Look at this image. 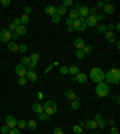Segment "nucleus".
I'll list each match as a JSON object with an SVG mask.
<instances>
[{"label":"nucleus","mask_w":120,"mask_h":134,"mask_svg":"<svg viewBox=\"0 0 120 134\" xmlns=\"http://www.w3.org/2000/svg\"><path fill=\"white\" fill-rule=\"evenodd\" d=\"M104 82L108 86H118L120 84V68H110L104 72Z\"/></svg>","instance_id":"1"},{"label":"nucleus","mask_w":120,"mask_h":134,"mask_svg":"<svg viewBox=\"0 0 120 134\" xmlns=\"http://www.w3.org/2000/svg\"><path fill=\"white\" fill-rule=\"evenodd\" d=\"M42 110H44V114L48 118H52L58 112V104H56V102H52V100H44V102H42Z\"/></svg>","instance_id":"2"},{"label":"nucleus","mask_w":120,"mask_h":134,"mask_svg":"<svg viewBox=\"0 0 120 134\" xmlns=\"http://www.w3.org/2000/svg\"><path fill=\"white\" fill-rule=\"evenodd\" d=\"M88 80H92L94 84L104 82V70H100V68H92L90 72H88Z\"/></svg>","instance_id":"3"},{"label":"nucleus","mask_w":120,"mask_h":134,"mask_svg":"<svg viewBox=\"0 0 120 134\" xmlns=\"http://www.w3.org/2000/svg\"><path fill=\"white\" fill-rule=\"evenodd\" d=\"M94 92H96L98 98H106V96H110V86L106 82H98L96 88H94Z\"/></svg>","instance_id":"4"},{"label":"nucleus","mask_w":120,"mask_h":134,"mask_svg":"<svg viewBox=\"0 0 120 134\" xmlns=\"http://www.w3.org/2000/svg\"><path fill=\"white\" fill-rule=\"evenodd\" d=\"M14 40V34L8 30V28H4L2 32H0V42H4V44H8V42H12Z\"/></svg>","instance_id":"5"},{"label":"nucleus","mask_w":120,"mask_h":134,"mask_svg":"<svg viewBox=\"0 0 120 134\" xmlns=\"http://www.w3.org/2000/svg\"><path fill=\"white\" fill-rule=\"evenodd\" d=\"M72 26H74V32H84L86 30V24H84V20H74V22H72Z\"/></svg>","instance_id":"6"},{"label":"nucleus","mask_w":120,"mask_h":134,"mask_svg":"<svg viewBox=\"0 0 120 134\" xmlns=\"http://www.w3.org/2000/svg\"><path fill=\"white\" fill-rule=\"evenodd\" d=\"M86 80H88V74H86V72H82V70H80V72L74 76V82H76V84H84Z\"/></svg>","instance_id":"7"},{"label":"nucleus","mask_w":120,"mask_h":134,"mask_svg":"<svg viewBox=\"0 0 120 134\" xmlns=\"http://www.w3.org/2000/svg\"><path fill=\"white\" fill-rule=\"evenodd\" d=\"M84 24H86V28H90V26L96 28V26H98V20H96V16H92V14H90V16L84 20Z\"/></svg>","instance_id":"8"},{"label":"nucleus","mask_w":120,"mask_h":134,"mask_svg":"<svg viewBox=\"0 0 120 134\" xmlns=\"http://www.w3.org/2000/svg\"><path fill=\"white\" fill-rule=\"evenodd\" d=\"M26 32H28V30H26V26H18L12 34H14V38H20V36H26Z\"/></svg>","instance_id":"9"},{"label":"nucleus","mask_w":120,"mask_h":134,"mask_svg":"<svg viewBox=\"0 0 120 134\" xmlns=\"http://www.w3.org/2000/svg\"><path fill=\"white\" fill-rule=\"evenodd\" d=\"M92 120L96 122V126H98V128H104V126H106V120H104V118L100 116V114H96V116L92 118Z\"/></svg>","instance_id":"10"},{"label":"nucleus","mask_w":120,"mask_h":134,"mask_svg":"<svg viewBox=\"0 0 120 134\" xmlns=\"http://www.w3.org/2000/svg\"><path fill=\"white\" fill-rule=\"evenodd\" d=\"M26 80H28V82H36V80H38L36 70H28V72H26Z\"/></svg>","instance_id":"11"},{"label":"nucleus","mask_w":120,"mask_h":134,"mask_svg":"<svg viewBox=\"0 0 120 134\" xmlns=\"http://www.w3.org/2000/svg\"><path fill=\"white\" fill-rule=\"evenodd\" d=\"M66 20H70V22L78 20V12H76V8H70V10H68V18H66Z\"/></svg>","instance_id":"12"},{"label":"nucleus","mask_w":120,"mask_h":134,"mask_svg":"<svg viewBox=\"0 0 120 134\" xmlns=\"http://www.w3.org/2000/svg\"><path fill=\"white\" fill-rule=\"evenodd\" d=\"M82 126H84V128H88V130H96V128H98V126H96V122H94L92 118H88V120H86V122L82 124Z\"/></svg>","instance_id":"13"},{"label":"nucleus","mask_w":120,"mask_h":134,"mask_svg":"<svg viewBox=\"0 0 120 134\" xmlns=\"http://www.w3.org/2000/svg\"><path fill=\"white\" fill-rule=\"evenodd\" d=\"M16 120L18 118H14V116H6V126L8 128H16Z\"/></svg>","instance_id":"14"},{"label":"nucleus","mask_w":120,"mask_h":134,"mask_svg":"<svg viewBox=\"0 0 120 134\" xmlns=\"http://www.w3.org/2000/svg\"><path fill=\"white\" fill-rule=\"evenodd\" d=\"M44 12H46V14H48V16H56V6H52V4H48V6H46V8H44Z\"/></svg>","instance_id":"15"},{"label":"nucleus","mask_w":120,"mask_h":134,"mask_svg":"<svg viewBox=\"0 0 120 134\" xmlns=\"http://www.w3.org/2000/svg\"><path fill=\"white\" fill-rule=\"evenodd\" d=\"M26 72H28V70H26V68L22 66V64H16V74H18V78L26 76Z\"/></svg>","instance_id":"16"},{"label":"nucleus","mask_w":120,"mask_h":134,"mask_svg":"<svg viewBox=\"0 0 120 134\" xmlns=\"http://www.w3.org/2000/svg\"><path fill=\"white\" fill-rule=\"evenodd\" d=\"M84 46H86L84 38H76V40H74V48H76V50H82Z\"/></svg>","instance_id":"17"},{"label":"nucleus","mask_w":120,"mask_h":134,"mask_svg":"<svg viewBox=\"0 0 120 134\" xmlns=\"http://www.w3.org/2000/svg\"><path fill=\"white\" fill-rule=\"evenodd\" d=\"M64 96H66V98H68V100L70 102H72V100H76V98H78V96H76V92H74V90H66V92H64Z\"/></svg>","instance_id":"18"},{"label":"nucleus","mask_w":120,"mask_h":134,"mask_svg":"<svg viewBox=\"0 0 120 134\" xmlns=\"http://www.w3.org/2000/svg\"><path fill=\"white\" fill-rule=\"evenodd\" d=\"M18 22H20V26H26V24L30 22V16H26V14H20V16H18Z\"/></svg>","instance_id":"19"},{"label":"nucleus","mask_w":120,"mask_h":134,"mask_svg":"<svg viewBox=\"0 0 120 134\" xmlns=\"http://www.w3.org/2000/svg\"><path fill=\"white\" fill-rule=\"evenodd\" d=\"M6 46H8V50H10V52H18V42H16V40H12V42H8Z\"/></svg>","instance_id":"20"},{"label":"nucleus","mask_w":120,"mask_h":134,"mask_svg":"<svg viewBox=\"0 0 120 134\" xmlns=\"http://www.w3.org/2000/svg\"><path fill=\"white\" fill-rule=\"evenodd\" d=\"M26 122H28V120H24V118L16 120V128H18V130H24V128H26Z\"/></svg>","instance_id":"21"},{"label":"nucleus","mask_w":120,"mask_h":134,"mask_svg":"<svg viewBox=\"0 0 120 134\" xmlns=\"http://www.w3.org/2000/svg\"><path fill=\"white\" fill-rule=\"evenodd\" d=\"M104 38L108 40V42H116V34L114 32H104Z\"/></svg>","instance_id":"22"},{"label":"nucleus","mask_w":120,"mask_h":134,"mask_svg":"<svg viewBox=\"0 0 120 134\" xmlns=\"http://www.w3.org/2000/svg\"><path fill=\"white\" fill-rule=\"evenodd\" d=\"M18 26H20V22H18V18H16V20H12V22L8 24V30H10V32H14Z\"/></svg>","instance_id":"23"},{"label":"nucleus","mask_w":120,"mask_h":134,"mask_svg":"<svg viewBox=\"0 0 120 134\" xmlns=\"http://www.w3.org/2000/svg\"><path fill=\"white\" fill-rule=\"evenodd\" d=\"M32 110H34L36 114H40V112H44V110H42V102H34V104H32Z\"/></svg>","instance_id":"24"},{"label":"nucleus","mask_w":120,"mask_h":134,"mask_svg":"<svg viewBox=\"0 0 120 134\" xmlns=\"http://www.w3.org/2000/svg\"><path fill=\"white\" fill-rule=\"evenodd\" d=\"M80 106H82V104H80V100H78V98L70 102V108H72V110H80Z\"/></svg>","instance_id":"25"},{"label":"nucleus","mask_w":120,"mask_h":134,"mask_svg":"<svg viewBox=\"0 0 120 134\" xmlns=\"http://www.w3.org/2000/svg\"><path fill=\"white\" fill-rule=\"evenodd\" d=\"M72 132H74V134H82V132H84V126H82V124H74Z\"/></svg>","instance_id":"26"},{"label":"nucleus","mask_w":120,"mask_h":134,"mask_svg":"<svg viewBox=\"0 0 120 134\" xmlns=\"http://www.w3.org/2000/svg\"><path fill=\"white\" fill-rule=\"evenodd\" d=\"M30 12H32V6H30V4H24V6H22V14L30 16Z\"/></svg>","instance_id":"27"},{"label":"nucleus","mask_w":120,"mask_h":134,"mask_svg":"<svg viewBox=\"0 0 120 134\" xmlns=\"http://www.w3.org/2000/svg\"><path fill=\"white\" fill-rule=\"evenodd\" d=\"M36 124H38L36 120H28V122H26V128L28 130H36Z\"/></svg>","instance_id":"28"},{"label":"nucleus","mask_w":120,"mask_h":134,"mask_svg":"<svg viewBox=\"0 0 120 134\" xmlns=\"http://www.w3.org/2000/svg\"><path fill=\"white\" fill-rule=\"evenodd\" d=\"M80 72V68L78 66H68V74H72V76H76V74Z\"/></svg>","instance_id":"29"},{"label":"nucleus","mask_w":120,"mask_h":134,"mask_svg":"<svg viewBox=\"0 0 120 134\" xmlns=\"http://www.w3.org/2000/svg\"><path fill=\"white\" fill-rule=\"evenodd\" d=\"M96 30H98V32H100V34H104V32H108V28H106V24H98V26H96Z\"/></svg>","instance_id":"30"},{"label":"nucleus","mask_w":120,"mask_h":134,"mask_svg":"<svg viewBox=\"0 0 120 134\" xmlns=\"http://www.w3.org/2000/svg\"><path fill=\"white\" fill-rule=\"evenodd\" d=\"M30 60L34 62V64H38V62H40V54H36V52H34V54H30Z\"/></svg>","instance_id":"31"},{"label":"nucleus","mask_w":120,"mask_h":134,"mask_svg":"<svg viewBox=\"0 0 120 134\" xmlns=\"http://www.w3.org/2000/svg\"><path fill=\"white\" fill-rule=\"evenodd\" d=\"M82 52H84L86 56H88V54H92V46H90V44H86L84 48H82Z\"/></svg>","instance_id":"32"},{"label":"nucleus","mask_w":120,"mask_h":134,"mask_svg":"<svg viewBox=\"0 0 120 134\" xmlns=\"http://www.w3.org/2000/svg\"><path fill=\"white\" fill-rule=\"evenodd\" d=\"M74 56H76V58H78V60H82V58H86V54H84V52H82V50H76V52H74Z\"/></svg>","instance_id":"33"},{"label":"nucleus","mask_w":120,"mask_h":134,"mask_svg":"<svg viewBox=\"0 0 120 134\" xmlns=\"http://www.w3.org/2000/svg\"><path fill=\"white\" fill-rule=\"evenodd\" d=\"M58 72L66 76V74H68V66H58Z\"/></svg>","instance_id":"34"},{"label":"nucleus","mask_w":120,"mask_h":134,"mask_svg":"<svg viewBox=\"0 0 120 134\" xmlns=\"http://www.w3.org/2000/svg\"><path fill=\"white\" fill-rule=\"evenodd\" d=\"M18 84H20V86H26V84H28V80H26V76H22V78H18Z\"/></svg>","instance_id":"35"},{"label":"nucleus","mask_w":120,"mask_h":134,"mask_svg":"<svg viewBox=\"0 0 120 134\" xmlns=\"http://www.w3.org/2000/svg\"><path fill=\"white\" fill-rule=\"evenodd\" d=\"M0 132H2V134H8V132H10V128H8L6 124H2V128H0Z\"/></svg>","instance_id":"36"},{"label":"nucleus","mask_w":120,"mask_h":134,"mask_svg":"<svg viewBox=\"0 0 120 134\" xmlns=\"http://www.w3.org/2000/svg\"><path fill=\"white\" fill-rule=\"evenodd\" d=\"M38 120H42V122H44V120H48V116H46L44 112H40V114H38Z\"/></svg>","instance_id":"37"},{"label":"nucleus","mask_w":120,"mask_h":134,"mask_svg":"<svg viewBox=\"0 0 120 134\" xmlns=\"http://www.w3.org/2000/svg\"><path fill=\"white\" fill-rule=\"evenodd\" d=\"M28 48H26V44H18V52H26Z\"/></svg>","instance_id":"38"},{"label":"nucleus","mask_w":120,"mask_h":134,"mask_svg":"<svg viewBox=\"0 0 120 134\" xmlns=\"http://www.w3.org/2000/svg\"><path fill=\"white\" fill-rule=\"evenodd\" d=\"M36 98H38L40 102H44V92H38V94H36Z\"/></svg>","instance_id":"39"},{"label":"nucleus","mask_w":120,"mask_h":134,"mask_svg":"<svg viewBox=\"0 0 120 134\" xmlns=\"http://www.w3.org/2000/svg\"><path fill=\"white\" fill-rule=\"evenodd\" d=\"M60 20H62V18L58 16V14H56V16H52V22H54V24H58V22H60Z\"/></svg>","instance_id":"40"},{"label":"nucleus","mask_w":120,"mask_h":134,"mask_svg":"<svg viewBox=\"0 0 120 134\" xmlns=\"http://www.w3.org/2000/svg\"><path fill=\"white\" fill-rule=\"evenodd\" d=\"M52 134H64V130L62 128H54V132H52Z\"/></svg>","instance_id":"41"},{"label":"nucleus","mask_w":120,"mask_h":134,"mask_svg":"<svg viewBox=\"0 0 120 134\" xmlns=\"http://www.w3.org/2000/svg\"><path fill=\"white\" fill-rule=\"evenodd\" d=\"M8 134H20V130H18V128H10V132H8Z\"/></svg>","instance_id":"42"},{"label":"nucleus","mask_w":120,"mask_h":134,"mask_svg":"<svg viewBox=\"0 0 120 134\" xmlns=\"http://www.w3.org/2000/svg\"><path fill=\"white\" fill-rule=\"evenodd\" d=\"M118 30H120V22H114V34L118 32Z\"/></svg>","instance_id":"43"},{"label":"nucleus","mask_w":120,"mask_h":134,"mask_svg":"<svg viewBox=\"0 0 120 134\" xmlns=\"http://www.w3.org/2000/svg\"><path fill=\"white\" fill-rule=\"evenodd\" d=\"M110 134H118V128H116V126H112V130H110Z\"/></svg>","instance_id":"44"}]
</instances>
